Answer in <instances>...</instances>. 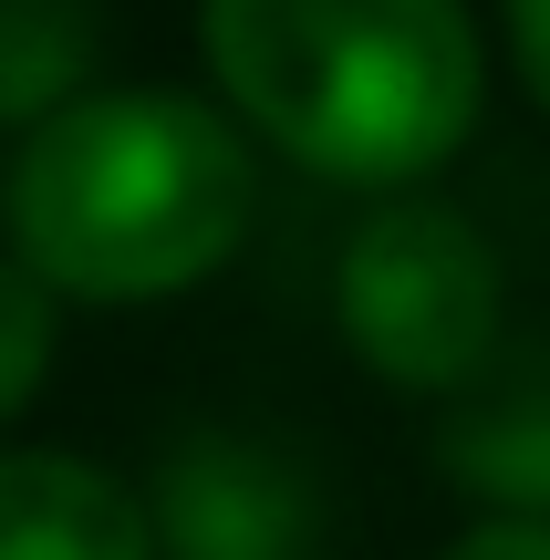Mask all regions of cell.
<instances>
[{"instance_id": "3", "label": "cell", "mask_w": 550, "mask_h": 560, "mask_svg": "<svg viewBox=\"0 0 550 560\" xmlns=\"http://www.w3.org/2000/svg\"><path fill=\"white\" fill-rule=\"evenodd\" d=\"M332 322L364 374L406 384V395H457L510 342V270L468 208L395 198L343 240Z\"/></svg>"}, {"instance_id": "8", "label": "cell", "mask_w": 550, "mask_h": 560, "mask_svg": "<svg viewBox=\"0 0 550 560\" xmlns=\"http://www.w3.org/2000/svg\"><path fill=\"white\" fill-rule=\"evenodd\" d=\"M52 342H62V291L32 260H0V425L52 384Z\"/></svg>"}, {"instance_id": "7", "label": "cell", "mask_w": 550, "mask_h": 560, "mask_svg": "<svg viewBox=\"0 0 550 560\" xmlns=\"http://www.w3.org/2000/svg\"><path fill=\"white\" fill-rule=\"evenodd\" d=\"M94 0H0V125H52L94 94Z\"/></svg>"}, {"instance_id": "10", "label": "cell", "mask_w": 550, "mask_h": 560, "mask_svg": "<svg viewBox=\"0 0 550 560\" xmlns=\"http://www.w3.org/2000/svg\"><path fill=\"white\" fill-rule=\"evenodd\" d=\"M436 560H550V520H468Z\"/></svg>"}, {"instance_id": "5", "label": "cell", "mask_w": 550, "mask_h": 560, "mask_svg": "<svg viewBox=\"0 0 550 560\" xmlns=\"http://www.w3.org/2000/svg\"><path fill=\"white\" fill-rule=\"evenodd\" d=\"M436 467L489 499V520H550V342H499L489 374L457 384Z\"/></svg>"}, {"instance_id": "9", "label": "cell", "mask_w": 550, "mask_h": 560, "mask_svg": "<svg viewBox=\"0 0 550 560\" xmlns=\"http://www.w3.org/2000/svg\"><path fill=\"white\" fill-rule=\"evenodd\" d=\"M499 32H510V62L530 83V104L550 115V0H499Z\"/></svg>"}, {"instance_id": "2", "label": "cell", "mask_w": 550, "mask_h": 560, "mask_svg": "<svg viewBox=\"0 0 550 560\" xmlns=\"http://www.w3.org/2000/svg\"><path fill=\"white\" fill-rule=\"evenodd\" d=\"M219 104L332 187H416L478 136L489 42L468 0H198Z\"/></svg>"}, {"instance_id": "1", "label": "cell", "mask_w": 550, "mask_h": 560, "mask_svg": "<svg viewBox=\"0 0 550 560\" xmlns=\"http://www.w3.org/2000/svg\"><path fill=\"white\" fill-rule=\"evenodd\" d=\"M0 219L11 260L62 301H177L239 260L260 219V136L177 83H94L21 136Z\"/></svg>"}, {"instance_id": "11", "label": "cell", "mask_w": 550, "mask_h": 560, "mask_svg": "<svg viewBox=\"0 0 550 560\" xmlns=\"http://www.w3.org/2000/svg\"><path fill=\"white\" fill-rule=\"evenodd\" d=\"M0 177H11V166H0Z\"/></svg>"}, {"instance_id": "4", "label": "cell", "mask_w": 550, "mask_h": 560, "mask_svg": "<svg viewBox=\"0 0 550 560\" xmlns=\"http://www.w3.org/2000/svg\"><path fill=\"white\" fill-rule=\"evenodd\" d=\"M156 560H323V499L260 436H177L145 488Z\"/></svg>"}, {"instance_id": "6", "label": "cell", "mask_w": 550, "mask_h": 560, "mask_svg": "<svg viewBox=\"0 0 550 560\" xmlns=\"http://www.w3.org/2000/svg\"><path fill=\"white\" fill-rule=\"evenodd\" d=\"M0 560H156V520L94 457L0 446Z\"/></svg>"}]
</instances>
